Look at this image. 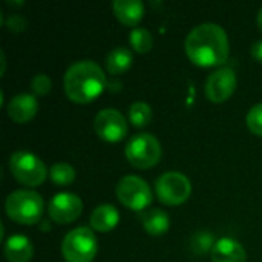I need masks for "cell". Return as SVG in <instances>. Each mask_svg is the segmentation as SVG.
I'll use <instances>...</instances> for the list:
<instances>
[{
    "label": "cell",
    "instance_id": "obj_1",
    "mask_svg": "<svg viewBox=\"0 0 262 262\" xmlns=\"http://www.w3.org/2000/svg\"><path fill=\"white\" fill-rule=\"evenodd\" d=\"M190 61L201 68L220 66L229 58V38L226 31L216 23H201L195 26L184 43Z\"/></svg>",
    "mask_w": 262,
    "mask_h": 262
},
{
    "label": "cell",
    "instance_id": "obj_2",
    "mask_svg": "<svg viewBox=\"0 0 262 262\" xmlns=\"http://www.w3.org/2000/svg\"><path fill=\"white\" fill-rule=\"evenodd\" d=\"M106 88L103 69L92 60H81L71 64L64 74V92L74 103H91Z\"/></svg>",
    "mask_w": 262,
    "mask_h": 262
},
{
    "label": "cell",
    "instance_id": "obj_3",
    "mask_svg": "<svg viewBox=\"0 0 262 262\" xmlns=\"http://www.w3.org/2000/svg\"><path fill=\"white\" fill-rule=\"evenodd\" d=\"M5 210L12 221L25 226H32L40 221L45 210V203L37 192L15 190L8 195L5 201Z\"/></svg>",
    "mask_w": 262,
    "mask_h": 262
},
{
    "label": "cell",
    "instance_id": "obj_4",
    "mask_svg": "<svg viewBox=\"0 0 262 262\" xmlns=\"http://www.w3.org/2000/svg\"><path fill=\"white\" fill-rule=\"evenodd\" d=\"M11 175L28 187L41 186L48 177V169L45 163L34 154L28 150H17L9 158Z\"/></svg>",
    "mask_w": 262,
    "mask_h": 262
},
{
    "label": "cell",
    "instance_id": "obj_5",
    "mask_svg": "<svg viewBox=\"0 0 262 262\" xmlns=\"http://www.w3.org/2000/svg\"><path fill=\"white\" fill-rule=\"evenodd\" d=\"M97 252V238L88 227H77L71 230L61 243V255L66 262H92Z\"/></svg>",
    "mask_w": 262,
    "mask_h": 262
},
{
    "label": "cell",
    "instance_id": "obj_6",
    "mask_svg": "<svg viewBox=\"0 0 262 262\" xmlns=\"http://www.w3.org/2000/svg\"><path fill=\"white\" fill-rule=\"evenodd\" d=\"M160 141L150 134H137L126 144V158L137 169H150L161 160Z\"/></svg>",
    "mask_w": 262,
    "mask_h": 262
},
{
    "label": "cell",
    "instance_id": "obj_7",
    "mask_svg": "<svg viewBox=\"0 0 262 262\" xmlns=\"http://www.w3.org/2000/svg\"><path fill=\"white\" fill-rule=\"evenodd\" d=\"M117 198L118 201L135 212H143L152 203V190L147 183L135 175L123 177L117 184Z\"/></svg>",
    "mask_w": 262,
    "mask_h": 262
},
{
    "label": "cell",
    "instance_id": "obj_8",
    "mask_svg": "<svg viewBox=\"0 0 262 262\" xmlns=\"http://www.w3.org/2000/svg\"><path fill=\"white\" fill-rule=\"evenodd\" d=\"M192 186L186 175L180 172H166L155 183V193L166 206H180L190 196Z\"/></svg>",
    "mask_w": 262,
    "mask_h": 262
},
{
    "label": "cell",
    "instance_id": "obj_9",
    "mask_svg": "<svg viewBox=\"0 0 262 262\" xmlns=\"http://www.w3.org/2000/svg\"><path fill=\"white\" fill-rule=\"evenodd\" d=\"M94 127L97 135L109 143L123 140L127 134V123L117 109H103L95 115Z\"/></svg>",
    "mask_w": 262,
    "mask_h": 262
},
{
    "label": "cell",
    "instance_id": "obj_10",
    "mask_svg": "<svg viewBox=\"0 0 262 262\" xmlns=\"http://www.w3.org/2000/svg\"><path fill=\"white\" fill-rule=\"evenodd\" d=\"M83 212V203L75 193H57L48 207L49 218L57 224H71L80 218Z\"/></svg>",
    "mask_w": 262,
    "mask_h": 262
},
{
    "label": "cell",
    "instance_id": "obj_11",
    "mask_svg": "<svg viewBox=\"0 0 262 262\" xmlns=\"http://www.w3.org/2000/svg\"><path fill=\"white\" fill-rule=\"evenodd\" d=\"M236 89V74L230 68H221L212 72L206 80V97L213 103L229 100Z\"/></svg>",
    "mask_w": 262,
    "mask_h": 262
},
{
    "label": "cell",
    "instance_id": "obj_12",
    "mask_svg": "<svg viewBox=\"0 0 262 262\" xmlns=\"http://www.w3.org/2000/svg\"><path fill=\"white\" fill-rule=\"evenodd\" d=\"M6 111L14 123L25 124L35 117L38 111V103L37 98L31 94H18L9 100Z\"/></svg>",
    "mask_w": 262,
    "mask_h": 262
},
{
    "label": "cell",
    "instance_id": "obj_13",
    "mask_svg": "<svg viewBox=\"0 0 262 262\" xmlns=\"http://www.w3.org/2000/svg\"><path fill=\"white\" fill-rule=\"evenodd\" d=\"M244 247L233 238H221L212 250V262H246Z\"/></svg>",
    "mask_w": 262,
    "mask_h": 262
},
{
    "label": "cell",
    "instance_id": "obj_14",
    "mask_svg": "<svg viewBox=\"0 0 262 262\" xmlns=\"http://www.w3.org/2000/svg\"><path fill=\"white\" fill-rule=\"evenodd\" d=\"M3 253L9 262H29L34 256V247L26 236L12 235L6 239Z\"/></svg>",
    "mask_w": 262,
    "mask_h": 262
},
{
    "label": "cell",
    "instance_id": "obj_15",
    "mask_svg": "<svg viewBox=\"0 0 262 262\" xmlns=\"http://www.w3.org/2000/svg\"><path fill=\"white\" fill-rule=\"evenodd\" d=\"M112 8L118 21L126 26L138 25L144 15V5L140 0H115Z\"/></svg>",
    "mask_w": 262,
    "mask_h": 262
},
{
    "label": "cell",
    "instance_id": "obj_16",
    "mask_svg": "<svg viewBox=\"0 0 262 262\" xmlns=\"http://www.w3.org/2000/svg\"><path fill=\"white\" fill-rule=\"evenodd\" d=\"M118 221H120V213L111 204L98 206L91 213V226H92V229L97 230V232H101V233H106V232H111L112 229H115Z\"/></svg>",
    "mask_w": 262,
    "mask_h": 262
},
{
    "label": "cell",
    "instance_id": "obj_17",
    "mask_svg": "<svg viewBox=\"0 0 262 262\" xmlns=\"http://www.w3.org/2000/svg\"><path fill=\"white\" fill-rule=\"evenodd\" d=\"M140 220H141L143 229L152 236H161L170 227L169 215L164 210H160V209H152V210H147V212H141Z\"/></svg>",
    "mask_w": 262,
    "mask_h": 262
},
{
    "label": "cell",
    "instance_id": "obj_18",
    "mask_svg": "<svg viewBox=\"0 0 262 262\" xmlns=\"http://www.w3.org/2000/svg\"><path fill=\"white\" fill-rule=\"evenodd\" d=\"M134 61V55L126 48H115L106 55V69L112 75H120L126 72Z\"/></svg>",
    "mask_w": 262,
    "mask_h": 262
},
{
    "label": "cell",
    "instance_id": "obj_19",
    "mask_svg": "<svg viewBox=\"0 0 262 262\" xmlns=\"http://www.w3.org/2000/svg\"><path fill=\"white\" fill-rule=\"evenodd\" d=\"M49 177L57 186H69L75 180V169L68 163H57L49 169Z\"/></svg>",
    "mask_w": 262,
    "mask_h": 262
},
{
    "label": "cell",
    "instance_id": "obj_20",
    "mask_svg": "<svg viewBox=\"0 0 262 262\" xmlns=\"http://www.w3.org/2000/svg\"><path fill=\"white\" fill-rule=\"evenodd\" d=\"M130 46L132 49H135V52H140V54H146L152 49L154 46V38H152V34L144 29V28H135L132 32H130Z\"/></svg>",
    "mask_w": 262,
    "mask_h": 262
},
{
    "label": "cell",
    "instance_id": "obj_21",
    "mask_svg": "<svg viewBox=\"0 0 262 262\" xmlns=\"http://www.w3.org/2000/svg\"><path fill=\"white\" fill-rule=\"evenodd\" d=\"M129 120L135 127H143L152 120V109L147 103L137 101L129 107Z\"/></svg>",
    "mask_w": 262,
    "mask_h": 262
},
{
    "label": "cell",
    "instance_id": "obj_22",
    "mask_svg": "<svg viewBox=\"0 0 262 262\" xmlns=\"http://www.w3.org/2000/svg\"><path fill=\"white\" fill-rule=\"evenodd\" d=\"M215 244H216V241L210 232H198L196 235H193L192 243H190L193 252H196L200 255H203L209 250H213Z\"/></svg>",
    "mask_w": 262,
    "mask_h": 262
},
{
    "label": "cell",
    "instance_id": "obj_23",
    "mask_svg": "<svg viewBox=\"0 0 262 262\" xmlns=\"http://www.w3.org/2000/svg\"><path fill=\"white\" fill-rule=\"evenodd\" d=\"M246 121H247V127L250 129L252 134L262 137V103L255 104L249 111Z\"/></svg>",
    "mask_w": 262,
    "mask_h": 262
},
{
    "label": "cell",
    "instance_id": "obj_24",
    "mask_svg": "<svg viewBox=\"0 0 262 262\" xmlns=\"http://www.w3.org/2000/svg\"><path fill=\"white\" fill-rule=\"evenodd\" d=\"M52 88L51 78L45 74H37L31 80V89L35 95H46Z\"/></svg>",
    "mask_w": 262,
    "mask_h": 262
},
{
    "label": "cell",
    "instance_id": "obj_25",
    "mask_svg": "<svg viewBox=\"0 0 262 262\" xmlns=\"http://www.w3.org/2000/svg\"><path fill=\"white\" fill-rule=\"evenodd\" d=\"M6 26H8V29H9V31L20 32V31H23V29L26 28V20H25L21 15L14 14V15H9V17H8V20H6Z\"/></svg>",
    "mask_w": 262,
    "mask_h": 262
},
{
    "label": "cell",
    "instance_id": "obj_26",
    "mask_svg": "<svg viewBox=\"0 0 262 262\" xmlns=\"http://www.w3.org/2000/svg\"><path fill=\"white\" fill-rule=\"evenodd\" d=\"M250 52H252V57H253L256 61L262 63V40H258V41H255V43L252 45Z\"/></svg>",
    "mask_w": 262,
    "mask_h": 262
},
{
    "label": "cell",
    "instance_id": "obj_27",
    "mask_svg": "<svg viewBox=\"0 0 262 262\" xmlns=\"http://www.w3.org/2000/svg\"><path fill=\"white\" fill-rule=\"evenodd\" d=\"M256 23H258V28H259V31L262 32V8H261V11L258 12V17H256Z\"/></svg>",
    "mask_w": 262,
    "mask_h": 262
}]
</instances>
